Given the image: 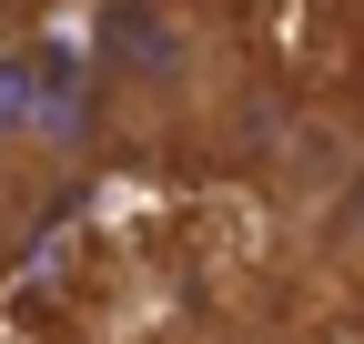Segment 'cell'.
Wrapping results in <instances>:
<instances>
[{"label": "cell", "mask_w": 364, "mask_h": 344, "mask_svg": "<svg viewBox=\"0 0 364 344\" xmlns=\"http://www.w3.org/2000/svg\"><path fill=\"white\" fill-rule=\"evenodd\" d=\"M81 61H91V102H102V142L122 152L213 142V122L243 102L223 0H102Z\"/></svg>", "instance_id": "cell-1"}, {"label": "cell", "mask_w": 364, "mask_h": 344, "mask_svg": "<svg viewBox=\"0 0 364 344\" xmlns=\"http://www.w3.org/2000/svg\"><path fill=\"white\" fill-rule=\"evenodd\" d=\"M11 223H21V183L0 172V233H11Z\"/></svg>", "instance_id": "cell-3"}, {"label": "cell", "mask_w": 364, "mask_h": 344, "mask_svg": "<svg viewBox=\"0 0 364 344\" xmlns=\"http://www.w3.org/2000/svg\"><path fill=\"white\" fill-rule=\"evenodd\" d=\"M102 142V102H91V61L51 31H11L0 41V172L21 193H61L91 172Z\"/></svg>", "instance_id": "cell-2"}]
</instances>
